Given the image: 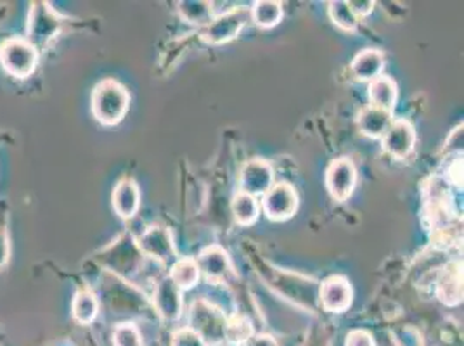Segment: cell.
I'll return each instance as SVG.
<instances>
[{
    "mask_svg": "<svg viewBox=\"0 0 464 346\" xmlns=\"http://www.w3.org/2000/svg\"><path fill=\"white\" fill-rule=\"evenodd\" d=\"M91 108L92 115L101 125L115 127L118 125L130 108V94L113 78H106L99 82L91 97Z\"/></svg>",
    "mask_w": 464,
    "mask_h": 346,
    "instance_id": "6da1fadb",
    "label": "cell"
},
{
    "mask_svg": "<svg viewBox=\"0 0 464 346\" xmlns=\"http://www.w3.org/2000/svg\"><path fill=\"white\" fill-rule=\"evenodd\" d=\"M227 317L212 302L199 298L196 300L189 312V329L198 332L201 340L208 346L222 345L226 341Z\"/></svg>",
    "mask_w": 464,
    "mask_h": 346,
    "instance_id": "7a4b0ae2",
    "label": "cell"
},
{
    "mask_svg": "<svg viewBox=\"0 0 464 346\" xmlns=\"http://www.w3.org/2000/svg\"><path fill=\"white\" fill-rule=\"evenodd\" d=\"M0 64L11 77H32L39 64V51L26 39L11 37L0 45Z\"/></svg>",
    "mask_w": 464,
    "mask_h": 346,
    "instance_id": "3957f363",
    "label": "cell"
},
{
    "mask_svg": "<svg viewBox=\"0 0 464 346\" xmlns=\"http://www.w3.org/2000/svg\"><path fill=\"white\" fill-rule=\"evenodd\" d=\"M252 21V13L246 7H236L217 18H213L208 26H205L201 39L210 45H222L236 39L241 30Z\"/></svg>",
    "mask_w": 464,
    "mask_h": 346,
    "instance_id": "277c9868",
    "label": "cell"
},
{
    "mask_svg": "<svg viewBox=\"0 0 464 346\" xmlns=\"http://www.w3.org/2000/svg\"><path fill=\"white\" fill-rule=\"evenodd\" d=\"M59 30H61V18L54 13V9L44 2L34 4L30 11V20H28L26 40L40 53L49 45L51 40L56 39Z\"/></svg>",
    "mask_w": 464,
    "mask_h": 346,
    "instance_id": "5b68a950",
    "label": "cell"
},
{
    "mask_svg": "<svg viewBox=\"0 0 464 346\" xmlns=\"http://www.w3.org/2000/svg\"><path fill=\"white\" fill-rule=\"evenodd\" d=\"M262 210L272 222H286L298 210V194L291 184H274L262 196Z\"/></svg>",
    "mask_w": 464,
    "mask_h": 346,
    "instance_id": "8992f818",
    "label": "cell"
},
{
    "mask_svg": "<svg viewBox=\"0 0 464 346\" xmlns=\"http://www.w3.org/2000/svg\"><path fill=\"white\" fill-rule=\"evenodd\" d=\"M357 184V168L352 159L338 158L326 170V187L334 201H347Z\"/></svg>",
    "mask_w": 464,
    "mask_h": 346,
    "instance_id": "52a82bcc",
    "label": "cell"
},
{
    "mask_svg": "<svg viewBox=\"0 0 464 346\" xmlns=\"http://www.w3.org/2000/svg\"><path fill=\"white\" fill-rule=\"evenodd\" d=\"M274 186V170L266 159L248 161L239 175V193L250 194L253 197L264 196Z\"/></svg>",
    "mask_w": 464,
    "mask_h": 346,
    "instance_id": "ba28073f",
    "label": "cell"
},
{
    "mask_svg": "<svg viewBox=\"0 0 464 346\" xmlns=\"http://www.w3.org/2000/svg\"><path fill=\"white\" fill-rule=\"evenodd\" d=\"M321 303L326 312L343 313L353 302V289L343 275H331L321 286Z\"/></svg>",
    "mask_w": 464,
    "mask_h": 346,
    "instance_id": "9c48e42d",
    "label": "cell"
},
{
    "mask_svg": "<svg viewBox=\"0 0 464 346\" xmlns=\"http://www.w3.org/2000/svg\"><path fill=\"white\" fill-rule=\"evenodd\" d=\"M382 140H383L385 153L397 158V159H406L407 156L414 149L416 130L407 120H395L388 127Z\"/></svg>",
    "mask_w": 464,
    "mask_h": 346,
    "instance_id": "30bf717a",
    "label": "cell"
},
{
    "mask_svg": "<svg viewBox=\"0 0 464 346\" xmlns=\"http://www.w3.org/2000/svg\"><path fill=\"white\" fill-rule=\"evenodd\" d=\"M182 289L175 284L170 279V275L163 277L155 289V307L160 313L169 322L179 321L184 312V300H182Z\"/></svg>",
    "mask_w": 464,
    "mask_h": 346,
    "instance_id": "8fae6325",
    "label": "cell"
},
{
    "mask_svg": "<svg viewBox=\"0 0 464 346\" xmlns=\"http://www.w3.org/2000/svg\"><path fill=\"white\" fill-rule=\"evenodd\" d=\"M139 248L148 256L161 260V262H169L175 258L172 235L169 229L160 227V226L150 227L148 231L142 232V235L139 237Z\"/></svg>",
    "mask_w": 464,
    "mask_h": 346,
    "instance_id": "7c38bea8",
    "label": "cell"
},
{
    "mask_svg": "<svg viewBox=\"0 0 464 346\" xmlns=\"http://www.w3.org/2000/svg\"><path fill=\"white\" fill-rule=\"evenodd\" d=\"M113 210L123 220H130L136 216L140 207V191L132 178H123L116 184L111 196Z\"/></svg>",
    "mask_w": 464,
    "mask_h": 346,
    "instance_id": "4fadbf2b",
    "label": "cell"
},
{
    "mask_svg": "<svg viewBox=\"0 0 464 346\" xmlns=\"http://www.w3.org/2000/svg\"><path fill=\"white\" fill-rule=\"evenodd\" d=\"M385 68V56L378 49H364L350 62L352 75L361 82H372L382 77Z\"/></svg>",
    "mask_w": 464,
    "mask_h": 346,
    "instance_id": "5bb4252c",
    "label": "cell"
},
{
    "mask_svg": "<svg viewBox=\"0 0 464 346\" xmlns=\"http://www.w3.org/2000/svg\"><path fill=\"white\" fill-rule=\"evenodd\" d=\"M199 272L207 275L210 281H222L231 272V264L227 253L220 246H210L203 251L196 260Z\"/></svg>",
    "mask_w": 464,
    "mask_h": 346,
    "instance_id": "9a60e30c",
    "label": "cell"
},
{
    "mask_svg": "<svg viewBox=\"0 0 464 346\" xmlns=\"http://www.w3.org/2000/svg\"><path fill=\"white\" fill-rule=\"evenodd\" d=\"M392 113L374 108V106H368L364 108L359 116H357V127L362 134L371 139H382L388 127L392 125Z\"/></svg>",
    "mask_w": 464,
    "mask_h": 346,
    "instance_id": "2e32d148",
    "label": "cell"
},
{
    "mask_svg": "<svg viewBox=\"0 0 464 346\" xmlns=\"http://www.w3.org/2000/svg\"><path fill=\"white\" fill-rule=\"evenodd\" d=\"M369 106H374V108H380V110H385L390 111L395 108V102H397V83L395 80H392L390 77H378L372 82H369Z\"/></svg>",
    "mask_w": 464,
    "mask_h": 346,
    "instance_id": "e0dca14e",
    "label": "cell"
},
{
    "mask_svg": "<svg viewBox=\"0 0 464 346\" xmlns=\"http://www.w3.org/2000/svg\"><path fill=\"white\" fill-rule=\"evenodd\" d=\"M439 298L445 305H458L463 300V272L459 265L445 269L439 281Z\"/></svg>",
    "mask_w": 464,
    "mask_h": 346,
    "instance_id": "ac0fdd59",
    "label": "cell"
},
{
    "mask_svg": "<svg viewBox=\"0 0 464 346\" xmlns=\"http://www.w3.org/2000/svg\"><path fill=\"white\" fill-rule=\"evenodd\" d=\"M72 313H73V319L77 321L78 324H82V326L92 324L97 313H99V302H97L96 294L89 289L78 291L75 298H73Z\"/></svg>",
    "mask_w": 464,
    "mask_h": 346,
    "instance_id": "d6986e66",
    "label": "cell"
},
{
    "mask_svg": "<svg viewBox=\"0 0 464 346\" xmlns=\"http://www.w3.org/2000/svg\"><path fill=\"white\" fill-rule=\"evenodd\" d=\"M232 215L239 226H253L258 220L260 215V205L256 197L250 194L237 193L232 197Z\"/></svg>",
    "mask_w": 464,
    "mask_h": 346,
    "instance_id": "ffe728a7",
    "label": "cell"
},
{
    "mask_svg": "<svg viewBox=\"0 0 464 346\" xmlns=\"http://www.w3.org/2000/svg\"><path fill=\"white\" fill-rule=\"evenodd\" d=\"M252 21L260 28H274L283 20V4L276 0H258L253 4Z\"/></svg>",
    "mask_w": 464,
    "mask_h": 346,
    "instance_id": "44dd1931",
    "label": "cell"
},
{
    "mask_svg": "<svg viewBox=\"0 0 464 346\" xmlns=\"http://www.w3.org/2000/svg\"><path fill=\"white\" fill-rule=\"evenodd\" d=\"M179 13L182 20L191 24L208 26L213 20V4L203 0H184L179 2Z\"/></svg>",
    "mask_w": 464,
    "mask_h": 346,
    "instance_id": "7402d4cb",
    "label": "cell"
},
{
    "mask_svg": "<svg viewBox=\"0 0 464 346\" xmlns=\"http://www.w3.org/2000/svg\"><path fill=\"white\" fill-rule=\"evenodd\" d=\"M201 277L199 267L193 258H180L174 264V267L170 270V279L182 291H189L193 289L198 281Z\"/></svg>",
    "mask_w": 464,
    "mask_h": 346,
    "instance_id": "603a6c76",
    "label": "cell"
},
{
    "mask_svg": "<svg viewBox=\"0 0 464 346\" xmlns=\"http://www.w3.org/2000/svg\"><path fill=\"white\" fill-rule=\"evenodd\" d=\"M329 18L331 21L343 32H355L359 18L353 14V11L350 9L348 2L343 0H333L329 2L328 7Z\"/></svg>",
    "mask_w": 464,
    "mask_h": 346,
    "instance_id": "cb8c5ba5",
    "label": "cell"
},
{
    "mask_svg": "<svg viewBox=\"0 0 464 346\" xmlns=\"http://www.w3.org/2000/svg\"><path fill=\"white\" fill-rule=\"evenodd\" d=\"M253 336V324L250 319L243 315H234L227 319L226 326V341L231 345H243Z\"/></svg>",
    "mask_w": 464,
    "mask_h": 346,
    "instance_id": "d4e9b609",
    "label": "cell"
},
{
    "mask_svg": "<svg viewBox=\"0 0 464 346\" xmlns=\"http://www.w3.org/2000/svg\"><path fill=\"white\" fill-rule=\"evenodd\" d=\"M113 345L115 346H142V338L136 324L125 322L115 327L113 331Z\"/></svg>",
    "mask_w": 464,
    "mask_h": 346,
    "instance_id": "484cf974",
    "label": "cell"
},
{
    "mask_svg": "<svg viewBox=\"0 0 464 346\" xmlns=\"http://www.w3.org/2000/svg\"><path fill=\"white\" fill-rule=\"evenodd\" d=\"M172 346H208L198 332H194L189 327H182L175 331L172 338Z\"/></svg>",
    "mask_w": 464,
    "mask_h": 346,
    "instance_id": "4316f807",
    "label": "cell"
},
{
    "mask_svg": "<svg viewBox=\"0 0 464 346\" xmlns=\"http://www.w3.org/2000/svg\"><path fill=\"white\" fill-rule=\"evenodd\" d=\"M11 256V245H9V232H7V215L0 212V269H4Z\"/></svg>",
    "mask_w": 464,
    "mask_h": 346,
    "instance_id": "83f0119b",
    "label": "cell"
},
{
    "mask_svg": "<svg viewBox=\"0 0 464 346\" xmlns=\"http://www.w3.org/2000/svg\"><path fill=\"white\" fill-rule=\"evenodd\" d=\"M347 346H374V340L368 331L355 329V331L348 332Z\"/></svg>",
    "mask_w": 464,
    "mask_h": 346,
    "instance_id": "f1b7e54d",
    "label": "cell"
},
{
    "mask_svg": "<svg viewBox=\"0 0 464 346\" xmlns=\"http://www.w3.org/2000/svg\"><path fill=\"white\" fill-rule=\"evenodd\" d=\"M348 5H350V9L353 11V14H355L357 18L368 16V14H371V11L374 9V2H372V0H366V2H362V0H352V2H348Z\"/></svg>",
    "mask_w": 464,
    "mask_h": 346,
    "instance_id": "f546056e",
    "label": "cell"
},
{
    "mask_svg": "<svg viewBox=\"0 0 464 346\" xmlns=\"http://www.w3.org/2000/svg\"><path fill=\"white\" fill-rule=\"evenodd\" d=\"M245 346H279V343L271 334H253Z\"/></svg>",
    "mask_w": 464,
    "mask_h": 346,
    "instance_id": "4dcf8cb0",
    "label": "cell"
}]
</instances>
